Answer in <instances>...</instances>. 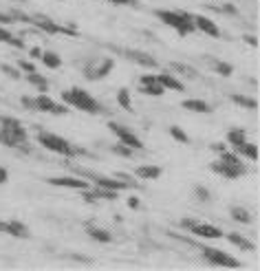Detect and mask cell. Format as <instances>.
<instances>
[{
    "mask_svg": "<svg viewBox=\"0 0 260 271\" xmlns=\"http://www.w3.org/2000/svg\"><path fill=\"white\" fill-rule=\"evenodd\" d=\"M154 16H157L163 24H167V27H172L176 33H181V36H189L192 31H196V29H194V20H192V16H189L188 11L157 9V11H154Z\"/></svg>",
    "mask_w": 260,
    "mask_h": 271,
    "instance_id": "cell-1",
    "label": "cell"
},
{
    "mask_svg": "<svg viewBox=\"0 0 260 271\" xmlns=\"http://www.w3.org/2000/svg\"><path fill=\"white\" fill-rule=\"evenodd\" d=\"M62 99H64L69 106L79 108V111H84V113H91V115H99L101 113V104L97 102L91 93L79 89V86H73V89L64 90V93H62Z\"/></svg>",
    "mask_w": 260,
    "mask_h": 271,
    "instance_id": "cell-2",
    "label": "cell"
},
{
    "mask_svg": "<svg viewBox=\"0 0 260 271\" xmlns=\"http://www.w3.org/2000/svg\"><path fill=\"white\" fill-rule=\"evenodd\" d=\"M38 143L42 148H47L48 152H57L62 157H75V155H88L86 150L77 146H71L64 137H57V135L48 133V130H40L38 133Z\"/></svg>",
    "mask_w": 260,
    "mask_h": 271,
    "instance_id": "cell-3",
    "label": "cell"
},
{
    "mask_svg": "<svg viewBox=\"0 0 260 271\" xmlns=\"http://www.w3.org/2000/svg\"><path fill=\"white\" fill-rule=\"evenodd\" d=\"M22 141H26V130L13 117H0V143L18 148Z\"/></svg>",
    "mask_w": 260,
    "mask_h": 271,
    "instance_id": "cell-4",
    "label": "cell"
},
{
    "mask_svg": "<svg viewBox=\"0 0 260 271\" xmlns=\"http://www.w3.org/2000/svg\"><path fill=\"white\" fill-rule=\"evenodd\" d=\"M203 258H205L210 265H218V267H240V262L236 258H232L229 253L220 251V249H214V247H203Z\"/></svg>",
    "mask_w": 260,
    "mask_h": 271,
    "instance_id": "cell-5",
    "label": "cell"
},
{
    "mask_svg": "<svg viewBox=\"0 0 260 271\" xmlns=\"http://www.w3.org/2000/svg\"><path fill=\"white\" fill-rule=\"evenodd\" d=\"M108 128L113 130L115 135H117V139L121 143H126L128 148H132V150H141L143 148V143H141V139L137 137L135 133H132L130 128H126V126H119V124H115V121H110L108 124Z\"/></svg>",
    "mask_w": 260,
    "mask_h": 271,
    "instance_id": "cell-6",
    "label": "cell"
},
{
    "mask_svg": "<svg viewBox=\"0 0 260 271\" xmlns=\"http://www.w3.org/2000/svg\"><path fill=\"white\" fill-rule=\"evenodd\" d=\"M183 227H188L189 231H192L194 236H198V238H220L223 236V231L218 229L216 225H207V223H198V221H183Z\"/></svg>",
    "mask_w": 260,
    "mask_h": 271,
    "instance_id": "cell-7",
    "label": "cell"
},
{
    "mask_svg": "<svg viewBox=\"0 0 260 271\" xmlns=\"http://www.w3.org/2000/svg\"><path fill=\"white\" fill-rule=\"evenodd\" d=\"M35 111H40V113H51V115H66L69 113V108L66 106H62V104H55L48 95H38L35 97Z\"/></svg>",
    "mask_w": 260,
    "mask_h": 271,
    "instance_id": "cell-8",
    "label": "cell"
},
{
    "mask_svg": "<svg viewBox=\"0 0 260 271\" xmlns=\"http://www.w3.org/2000/svg\"><path fill=\"white\" fill-rule=\"evenodd\" d=\"M47 183H51L55 187H69V190H82V192L91 187V183L77 177H51V179H47Z\"/></svg>",
    "mask_w": 260,
    "mask_h": 271,
    "instance_id": "cell-9",
    "label": "cell"
},
{
    "mask_svg": "<svg viewBox=\"0 0 260 271\" xmlns=\"http://www.w3.org/2000/svg\"><path fill=\"white\" fill-rule=\"evenodd\" d=\"M194 20V29H198V31H203L205 36L210 38H218L220 36V29L216 27L214 20H210L207 16H192Z\"/></svg>",
    "mask_w": 260,
    "mask_h": 271,
    "instance_id": "cell-10",
    "label": "cell"
},
{
    "mask_svg": "<svg viewBox=\"0 0 260 271\" xmlns=\"http://www.w3.org/2000/svg\"><path fill=\"white\" fill-rule=\"evenodd\" d=\"M33 24H38L42 31L51 33V36H55V33H69V36H73V29H66V27H60V24L51 23V20L47 18V16H33Z\"/></svg>",
    "mask_w": 260,
    "mask_h": 271,
    "instance_id": "cell-11",
    "label": "cell"
},
{
    "mask_svg": "<svg viewBox=\"0 0 260 271\" xmlns=\"http://www.w3.org/2000/svg\"><path fill=\"white\" fill-rule=\"evenodd\" d=\"M117 194H119V192L106 190V187H97V190H93V192H91V187H88V190H84V201H88V203H93V201H99V199L115 201V199H117Z\"/></svg>",
    "mask_w": 260,
    "mask_h": 271,
    "instance_id": "cell-12",
    "label": "cell"
},
{
    "mask_svg": "<svg viewBox=\"0 0 260 271\" xmlns=\"http://www.w3.org/2000/svg\"><path fill=\"white\" fill-rule=\"evenodd\" d=\"M210 168H212V172L220 174V177H225V179H238V177H242V174H245L242 170L232 168V165L223 163V161H214V163H212Z\"/></svg>",
    "mask_w": 260,
    "mask_h": 271,
    "instance_id": "cell-13",
    "label": "cell"
},
{
    "mask_svg": "<svg viewBox=\"0 0 260 271\" xmlns=\"http://www.w3.org/2000/svg\"><path fill=\"white\" fill-rule=\"evenodd\" d=\"M7 236H13V238H31V231H29V227L24 225V223H20V221H7V231H4Z\"/></svg>",
    "mask_w": 260,
    "mask_h": 271,
    "instance_id": "cell-14",
    "label": "cell"
},
{
    "mask_svg": "<svg viewBox=\"0 0 260 271\" xmlns=\"http://www.w3.org/2000/svg\"><path fill=\"white\" fill-rule=\"evenodd\" d=\"M113 68H115V62H113V60H104V62H101L99 67L88 68L86 75H88V80H101V77L108 75V73L113 71Z\"/></svg>",
    "mask_w": 260,
    "mask_h": 271,
    "instance_id": "cell-15",
    "label": "cell"
},
{
    "mask_svg": "<svg viewBox=\"0 0 260 271\" xmlns=\"http://www.w3.org/2000/svg\"><path fill=\"white\" fill-rule=\"evenodd\" d=\"M157 82L163 86L165 90H176V93H181V90L185 89L183 82L176 80L174 75H167V73H161V75H157Z\"/></svg>",
    "mask_w": 260,
    "mask_h": 271,
    "instance_id": "cell-16",
    "label": "cell"
},
{
    "mask_svg": "<svg viewBox=\"0 0 260 271\" xmlns=\"http://www.w3.org/2000/svg\"><path fill=\"white\" fill-rule=\"evenodd\" d=\"M126 55L132 60V62L141 64V67H157V60L150 53H143V51H126Z\"/></svg>",
    "mask_w": 260,
    "mask_h": 271,
    "instance_id": "cell-17",
    "label": "cell"
},
{
    "mask_svg": "<svg viewBox=\"0 0 260 271\" xmlns=\"http://www.w3.org/2000/svg\"><path fill=\"white\" fill-rule=\"evenodd\" d=\"M181 106L185 108V111H192V113H201V115H205V113H210V104L203 102V99H185Z\"/></svg>",
    "mask_w": 260,
    "mask_h": 271,
    "instance_id": "cell-18",
    "label": "cell"
},
{
    "mask_svg": "<svg viewBox=\"0 0 260 271\" xmlns=\"http://www.w3.org/2000/svg\"><path fill=\"white\" fill-rule=\"evenodd\" d=\"M227 240H229L232 245H236V247L245 249V251H254V249H256V245L251 243V240H247L245 236H242V234H236V231H232V234L227 236Z\"/></svg>",
    "mask_w": 260,
    "mask_h": 271,
    "instance_id": "cell-19",
    "label": "cell"
},
{
    "mask_svg": "<svg viewBox=\"0 0 260 271\" xmlns=\"http://www.w3.org/2000/svg\"><path fill=\"white\" fill-rule=\"evenodd\" d=\"M234 150H236L238 155H242V157H247V159H251V161H258V146H256V143L245 141V143H240L238 148H234Z\"/></svg>",
    "mask_w": 260,
    "mask_h": 271,
    "instance_id": "cell-20",
    "label": "cell"
},
{
    "mask_svg": "<svg viewBox=\"0 0 260 271\" xmlns=\"http://www.w3.org/2000/svg\"><path fill=\"white\" fill-rule=\"evenodd\" d=\"M137 177L145 179V181H148V179H159L161 177V168H159V165H139V168H137Z\"/></svg>",
    "mask_w": 260,
    "mask_h": 271,
    "instance_id": "cell-21",
    "label": "cell"
},
{
    "mask_svg": "<svg viewBox=\"0 0 260 271\" xmlns=\"http://www.w3.org/2000/svg\"><path fill=\"white\" fill-rule=\"evenodd\" d=\"M245 141H247V133L242 128H232L227 133V143L232 148H238L240 143H245Z\"/></svg>",
    "mask_w": 260,
    "mask_h": 271,
    "instance_id": "cell-22",
    "label": "cell"
},
{
    "mask_svg": "<svg viewBox=\"0 0 260 271\" xmlns=\"http://www.w3.org/2000/svg\"><path fill=\"white\" fill-rule=\"evenodd\" d=\"M42 64L47 68H60L62 67V58L55 53V51H42Z\"/></svg>",
    "mask_w": 260,
    "mask_h": 271,
    "instance_id": "cell-23",
    "label": "cell"
},
{
    "mask_svg": "<svg viewBox=\"0 0 260 271\" xmlns=\"http://www.w3.org/2000/svg\"><path fill=\"white\" fill-rule=\"evenodd\" d=\"M220 161H223V163H227V165H232V168H238V170H242V172H247L245 165H242V161L238 159L234 152H229V150H223V152H220Z\"/></svg>",
    "mask_w": 260,
    "mask_h": 271,
    "instance_id": "cell-24",
    "label": "cell"
},
{
    "mask_svg": "<svg viewBox=\"0 0 260 271\" xmlns=\"http://www.w3.org/2000/svg\"><path fill=\"white\" fill-rule=\"evenodd\" d=\"M141 93L150 95V97H161V95H165V89L159 82H150V84H141Z\"/></svg>",
    "mask_w": 260,
    "mask_h": 271,
    "instance_id": "cell-25",
    "label": "cell"
},
{
    "mask_svg": "<svg viewBox=\"0 0 260 271\" xmlns=\"http://www.w3.org/2000/svg\"><path fill=\"white\" fill-rule=\"evenodd\" d=\"M88 236H91L93 240H97V243H104V245L113 240V236H110L106 229H99V227H91V225H88Z\"/></svg>",
    "mask_w": 260,
    "mask_h": 271,
    "instance_id": "cell-26",
    "label": "cell"
},
{
    "mask_svg": "<svg viewBox=\"0 0 260 271\" xmlns=\"http://www.w3.org/2000/svg\"><path fill=\"white\" fill-rule=\"evenodd\" d=\"M26 80H29V84H33L35 89H40V93H47L48 90V82L44 80L42 75H38V73H29V75H26Z\"/></svg>",
    "mask_w": 260,
    "mask_h": 271,
    "instance_id": "cell-27",
    "label": "cell"
},
{
    "mask_svg": "<svg viewBox=\"0 0 260 271\" xmlns=\"http://www.w3.org/2000/svg\"><path fill=\"white\" fill-rule=\"evenodd\" d=\"M117 104L123 108V111H132V99H130L128 89H119L117 90Z\"/></svg>",
    "mask_w": 260,
    "mask_h": 271,
    "instance_id": "cell-28",
    "label": "cell"
},
{
    "mask_svg": "<svg viewBox=\"0 0 260 271\" xmlns=\"http://www.w3.org/2000/svg\"><path fill=\"white\" fill-rule=\"evenodd\" d=\"M232 102L240 104V106L249 108V111H256V108H258V102H256V99H251V97H245V95H232Z\"/></svg>",
    "mask_w": 260,
    "mask_h": 271,
    "instance_id": "cell-29",
    "label": "cell"
},
{
    "mask_svg": "<svg viewBox=\"0 0 260 271\" xmlns=\"http://www.w3.org/2000/svg\"><path fill=\"white\" fill-rule=\"evenodd\" d=\"M232 218L238 223H251V214L245 207H232Z\"/></svg>",
    "mask_w": 260,
    "mask_h": 271,
    "instance_id": "cell-30",
    "label": "cell"
},
{
    "mask_svg": "<svg viewBox=\"0 0 260 271\" xmlns=\"http://www.w3.org/2000/svg\"><path fill=\"white\" fill-rule=\"evenodd\" d=\"M110 150L115 152V155H119V157H123V159H130L132 155H135V152H132V148H128L126 143H115V146H110Z\"/></svg>",
    "mask_w": 260,
    "mask_h": 271,
    "instance_id": "cell-31",
    "label": "cell"
},
{
    "mask_svg": "<svg viewBox=\"0 0 260 271\" xmlns=\"http://www.w3.org/2000/svg\"><path fill=\"white\" fill-rule=\"evenodd\" d=\"M214 71L218 73V75H223V77H229L234 73V68L229 67L227 62H223V60H216V62H214Z\"/></svg>",
    "mask_w": 260,
    "mask_h": 271,
    "instance_id": "cell-32",
    "label": "cell"
},
{
    "mask_svg": "<svg viewBox=\"0 0 260 271\" xmlns=\"http://www.w3.org/2000/svg\"><path fill=\"white\" fill-rule=\"evenodd\" d=\"M170 135H172V139H176V141H181V143H189V137L185 135V130H181L179 126H172L170 128Z\"/></svg>",
    "mask_w": 260,
    "mask_h": 271,
    "instance_id": "cell-33",
    "label": "cell"
},
{
    "mask_svg": "<svg viewBox=\"0 0 260 271\" xmlns=\"http://www.w3.org/2000/svg\"><path fill=\"white\" fill-rule=\"evenodd\" d=\"M170 68H174L176 73H181V75H185V77H196V73H194V68H189V67H185V64H170Z\"/></svg>",
    "mask_w": 260,
    "mask_h": 271,
    "instance_id": "cell-34",
    "label": "cell"
},
{
    "mask_svg": "<svg viewBox=\"0 0 260 271\" xmlns=\"http://www.w3.org/2000/svg\"><path fill=\"white\" fill-rule=\"evenodd\" d=\"M18 68L24 73H33L35 71V64L33 62H26V60H18Z\"/></svg>",
    "mask_w": 260,
    "mask_h": 271,
    "instance_id": "cell-35",
    "label": "cell"
},
{
    "mask_svg": "<svg viewBox=\"0 0 260 271\" xmlns=\"http://www.w3.org/2000/svg\"><path fill=\"white\" fill-rule=\"evenodd\" d=\"M0 68H2V73H7L11 80H18V77H20V71H18V68H13V67H9V64H2Z\"/></svg>",
    "mask_w": 260,
    "mask_h": 271,
    "instance_id": "cell-36",
    "label": "cell"
},
{
    "mask_svg": "<svg viewBox=\"0 0 260 271\" xmlns=\"http://www.w3.org/2000/svg\"><path fill=\"white\" fill-rule=\"evenodd\" d=\"M194 192H196V196H198V199H201V201H210V192H207L205 187H201V185H198Z\"/></svg>",
    "mask_w": 260,
    "mask_h": 271,
    "instance_id": "cell-37",
    "label": "cell"
},
{
    "mask_svg": "<svg viewBox=\"0 0 260 271\" xmlns=\"http://www.w3.org/2000/svg\"><path fill=\"white\" fill-rule=\"evenodd\" d=\"M13 23H16V20H13L11 14H2V11H0V24H13Z\"/></svg>",
    "mask_w": 260,
    "mask_h": 271,
    "instance_id": "cell-38",
    "label": "cell"
},
{
    "mask_svg": "<svg viewBox=\"0 0 260 271\" xmlns=\"http://www.w3.org/2000/svg\"><path fill=\"white\" fill-rule=\"evenodd\" d=\"M9 45H11V46H16V49H24V42H22L20 40V38H9Z\"/></svg>",
    "mask_w": 260,
    "mask_h": 271,
    "instance_id": "cell-39",
    "label": "cell"
},
{
    "mask_svg": "<svg viewBox=\"0 0 260 271\" xmlns=\"http://www.w3.org/2000/svg\"><path fill=\"white\" fill-rule=\"evenodd\" d=\"M9 38H11V31L4 27H0V42H9Z\"/></svg>",
    "mask_w": 260,
    "mask_h": 271,
    "instance_id": "cell-40",
    "label": "cell"
},
{
    "mask_svg": "<svg viewBox=\"0 0 260 271\" xmlns=\"http://www.w3.org/2000/svg\"><path fill=\"white\" fill-rule=\"evenodd\" d=\"M7 181H9V172H7V168H2V165H0V185H4Z\"/></svg>",
    "mask_w": 260,
    "mask_h": 271,
    "instance_id": "cell-41",
    "label": "cell"
},
{
    "mask_svg": "<svg viewBox=\"0 0 260 271\" xmlns=\"http://www.w3.org/2000/svg\"><path fill=\"white\" fill-rule=\"evenodd\" d=\"M22 106H26V108H31V111H35V99H31V97H22Z\"/></svg>",
    "mask_w": 260,
    "mask_h": 271,
    "instance_id": "cell-42",
    "label": "cell"
},
{
    "mask_svg": "<svg viewBox=\"0 0 260 271\" xmlns=\"http://www.w3.org/2000/svg\"><path fill=\"white\" fill-rule=\"evenodd\" d=\"M29 55H31V58H35V60H40V58H42V49H40V46H33V49L29 51Z\"/></svg>",
    "mask_w": 260,
    "mask_h": 271,
    "instance_id": "cell-43",
    "label": "cell"
},
{
    "mask_svg": "<svg viewBox=\"0 0 260 271\" xmlns=\"http://www.w3.org/2000/svg\"><path fill=\"white\" fill-rule=\"evenodd\" d=\"M212 150H214V152H218V155H220V152H223V150H227V146H225V143H212Z\"/></svg>",
    "mask_w": 260,
    "mask_h": 271,
    "instance_id": "cell-44",
    "label": "cell"
},
{
    "mask_svg": "<svg viewBox=\"0 0 260 271\" xmlns=\"http://www.w3.org/2000/svg\"><path fill=\"white\" fill-rule=\"evenodd\" d=\"M128 205H130L132 209H139V199H137V196H130V199H128Z\"/></svg>",
    "mask_w": 260,
    "mask_h": 271,
    "instance_id": "cell-45",
    "label": "cell"
},
{
    "mask_svg": "<svg viewBox=\"0 0 260 271\" xmlns=\"http://www.w3.org/2000/svg\"><path fill=\"white\" fill-rule=\"evenodd\" d=\"M245 42H247V45H251V46H258V38H256V36H245Z\"/></svg>",
    "mask_w": 260,
    "mask_h": 271,
    "instance_id": "cell-46",
    "label": "cell"
},
{
    "mask_svg": "<svg viewBox=\"0 0 260 271\" xmlns=\"http://www.w3.org/2000/svg\"><path fill=\"white\" fill-rule=\"evenodd\" d=\"M108 2H115V5H132L135 0H108Z\"/></svg>",
    "mask_w": 260,
    "mask_h": 271,
    "instance_id": "cell-47",
    "label": "cell"
},
{
    "mask_svg": "<svg viewBox=\"0 0 260 271\" xmlns=\"http://www.w3.org/2000/svg\"><path fill=\"white\" fill-rule=\"evenodd\" d=\"M4 231H7V223L0 221V234H4Z\"/></svg>",
    "mask_w": 260,
    "mask_h": 271,
    "instance_id": "cell-48",
    "label": "cell"
},
{
    "mask_svg": "<svg viewBox=\"0 0 260 271\" xmlns=\"http://www.w3.org/2000/svg\"><path fill=\"white\" fill-rule=\"evenodd\" d=\"M16 2H24V0H16Z\"/></svg>",
    "mask_w": 260,
    "mask_h": 271,
    "instance_id": "cell-49",
    "label": "cell"
}]
</instances>
